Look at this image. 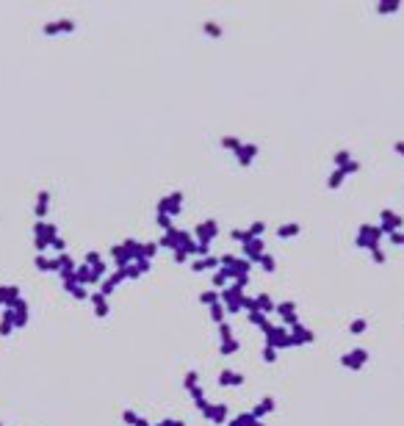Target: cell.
<instances>
[{
    "instance_id": "e0dca14e",
    "label": "cell",
    "mask_w": 404,
    "mask_h": 426,
    "mask_svg": "<svg viewBox=\"0 0 404 426\" xmlns=\"http://www.w3.org/2000/svg\"><path fill=\"white\" fill-rule=\"evenodd\" d=\"M230 426H255V418H252V415H238Z\"/></svg>"
},
{
    "instance_id": "7402d4cb",
    "label": "cell",
    "mask_w": 404,
    "mask_h": 426,
    "mask_svg": "<svg viewBox=\"0 0 404 426\" xmlns=\"http://www.w3.org/2000/svg\"><path fill=\"white\" fill-rule=\"evenodd\" d=\"M346 161H349V150H341V153L335 155V166H341V169H344Z\"/></svg>"
},
{
    "instance_id": "9a60e30c",
    "label": "cell",
    "mask_w": 404,
    "mask_h": 426,
    "mask_svg": "<svg viewBox=\"0 0 404 426\" xmlns=\"http://www.w3.org/2000/svg\"><path fill=\"white\" fill-rule=\"evenodd\" d=\"M341 180H344V169L332 172V174H329V180H327V186L329 188H338V186H341Z\"/></svg>"
},
{
    "instance_id": "d6986e66",
    "label": "cell",
    "mask_w": 404,
    "mask_h": 426,
    "mask_svg": "<svg viewBox=\"0 0 404 426\" xmlns=\"http://www.w3.org/2000/svg\"><path fill=\"white\" fill-rule=\"evenodd\" d=\"M222 147H227V150H238L241 141H238L235 136H224V138H222Z\"/></svg>"
},
{
    "instance_id": "5b68a950",
    "label": "cell",
    "mask_w": 404,
    "mask_h": 426,
    "mask_svg": "<svg viewBox=\"0 0 404 426\" xmlns=\"http://www.w3.org/2000/svg\"><path fill=\"white\" fill-rule=\"evenodd\" d=\"M277 313L283 315V321L285 324H296V305L293 302H283V305H277Z\"/></svg>"
},
{
    "instance_id": "4316f807",
    "label": "cell",
    "mask_w": 404,
    "mask_h": 426,
    "mask_svg": "<svg viewBox=\"0 0 404 426\" xmlns=\"http://www.w3.org/2000/svg\"><path fill=\"white\" fill-rule=\"evenodd\" d=\"M263 360H266V363H274V360H277V351L271 349V346H266V349H263Z\"/></svg>"
},
{
    "instance_id": "d6a6232c",
    "label": "cell",
    "mask_w": 404,
    "mask_h": 426,
    "mask_svg": "<svg viewBox=\"0 0 404 426\" xmlns=\"http://www.w3.org/2000/svg\"><path fill=\"white\" fill-rule=\"evenodd\" d=\"M222 338H224V341H230V338H232V329H230V324H222Z\"/></svg>"
},
{
    "instance_id": "1f68e13d",
    "label": "cell",
    "mask_w": 404,
    "mask_h": 426,
    "mask_svg": "<svg viewBox=\"0 0 404 426\" xmlns=\"http://www.w3.org/2000/svg\"><path fill=\"white\" fill-rule=\"evenodd\" d=\"M86 263H89V266H92V263L97 266V263H100V255H97V252H89V255H86Z\"/></svg>"
},
{
    "instance_id": "f1b7e54d",
    "label": "cell",
    "mask_w": 404,
    "mask_h": 426,
    "mask_svg": "<svg viewBox=\"0 0 404 426\" xmlns=\"http://www.w3.org/2000/svg\"><path fill=\"white\" fill-rule=\"evenodd\" d=\"M227 282V271H219V274H213V285H224Z\"/></svg>"
},
{
    "instance_id": "d590c367",
    "label": "cell",
    "mask_w": 404,
    "mask_h": 426,
    "mask_svg": "<svg viewBox=\"0 0 404 426\" xmlns=\"http://www.w3.org/2000/svg\"><path fill=\"white\" fill-rule=\"evenodd\" d=\"M396 153H404V144H402V141H399V144H396Z\"/></svg>"
},
{
    "instance_id": "8fae6325",
    "label": "cell",
    "mask_w": 404,
    "mask_h": 426,
    "mask_svg": "<svg viewBox=\"0 0 404 426\" xmlns=\"http://www.w3.org/2000/svg\"><path fill=\"white\" fill-rule=\"evenodd\" d=\"M47 202H50V194L42 191V194H39V205H36V216H44V213H47Z\"/></svg>"
},
{
    "instance_id": "5bb4252c",
    "label": "cell",
    "mask_w": 404,
    "mask_h": 426,
    "mask_svg": "<svg viewBox=\"0 0 404 426\" xmlns=\"http://www.w3.org/2000/svg\"><path fill=\"white\" fill-rule=\"evenodd\" d=\"M366 327H368V321H366V318H357V321H352V324H349V332H354V335L366 332Z\"/></svg>"
},
{
    "instance_id": "277c9868",
    "label": "cell",
    "mask_w": 404,
    "mask_h": 426,
    "mask_svg": "<svg viewBox=\"0 0 404 426\" xmlns=\"http://www.w3.org/2000/svg\"><path fill=\"white\" fill-rule=\"evenodd\" d=\"M244 382V374H238V371H227L224 368L222 374H219V385H227V387H235V385Z\"/></svg>"
},
{
    "instance_id": "e575fe53",
    "label": "cell",
    "mask_w": 404,
    "mask_h": 426,
    "mask_svg": "<svg viewBox=\"0 0 404 426\" xmlns=\"http://www.w3.org/2000/svg\"><path fill=\"white\" fill-rule=\"evenodd\" d=\"M11 332V321H3V324H0V335H9Z\"/></svg>"
},
{
    "instance_id": "7a4b0ae2",
    "label": "cell",
    "mask_w": 404,
    "mask_h": 426,
    "mask_svg": "<svg viewBox=\"0 0 404 426\" xmlns=\"http://www.w3.org/2000/svg\"><path fill=\"white\" fill-rule=\"evenodd\" d=\"M366 360H368V351H366V349H352V351H346L344 357H341V363H344V368L357 371V368L366 366Z\"/></svg>"
},
{
    "instance_id": "3957f363",
    "label": "cell",
    "mask_w": 404,
    "mask_h": 426,
    "mask_svg": "<svg viewBox=\"0 0 404 426\" xmlns=\"http://www.w3.org/2000/svg\"><path fill=\"white\" fill-rule=\"evenodd\" d=\"M216 232H219V227H216L213 219H208V222L197 224V235H199V244H202V247H208V244H211V238H213Z\"/></svg>"
},
{
    "instance_id": "4fadbf2b",
    "label": "cell",
    "mask_w": 404,
    "mask_h": 426,
    "mask_svg": "<svg viewBox=\"0 0 404 426\" xmlns=\"http://www.w3.org/2000/svg\"><path fill=\"white\" fill-rule=\"evenodd\" d=\"M216 263H219L216 257H205V260H197V263H194V271H202V269H213Z\"/></svg>"
},
{
    "instance_id": "484cf974",
    "label": "cell",
    "mask_w": 404,
    "mask_h": 426,
    "mask_svg": "<svg viewBox=\"0 0 404 426\" xmlns=\"http://www.w3.org/2000/svg\"><path fill=\"white\" fill-rule=\"evenodd\" d=\"M222 318H224V307L216 302V305H213V321H219V324H222Z\"/></svg>"
},
{
    "instance_id": "9c48e42d",
    "label": "cell",
    "mask_w": 404,
    "mask_h": 426,
    "mask_svg": "<svg viewBox=\"0 0 404 426\" xmlns=\"http://www.w3.org/2000/svg\"><path fill=\"white\" fill-rule=\"evenodd\" d=\"M277 235H280V238H291V235H299V224H283V227H280V230H277Z\"/></svg>"
},
{
    "instance_id": "2e32d148",
    "label": "cell",
    "mask_w": 404,
    "mask_h": 426,
    "mask_svg": "<svg viewBox=\"0 0 404 426\" xmlns=\"http://www.w3.org/2000/svg\"><path fill=\"white\" fill-rule=\"evenodd\" d=\"M219 349H222V354H232V351L238 349V341H232V338H230V341H222Z\"/></svg>"
},
{
    "instance_id": "7c38bea8",
    "label": "cell",
    "mask_w": 404,
    "mask_h": 426,
    "mask_svg": "<svg viewBox=\"0 0 404 426\" xmlns=\"http://www.w3.org/2000/svg\"><path fill=\"white\" fill-rule=\"evenodd\" d=\"M396 9H399V3H396V0H385V3H379V6H377L379 14H390V11H396Z\"/></svg>"
},
{
    "instance_id": "836d02e7",
    "label": "cell",
    "mask_w": 404,
    "mask_h": 426,
    "mask_svg": "<svg viewBox=\"0 0 404 426\" xmlns=\"http://www.w3.org/2000/svg\"><path fill=\"white\" fill-rule=\"evenodd\" d=\"M371 257H374V260H377V263H385V255H382V252H379V249H374V252H371Z\"/></svg>"
},
{
    "instance_id": "30bf717a",
    "label": "cell",
    "mask_w": 404,
    "mask_h": 426,
    "mask_svg": "<svg viewBox=\"0 0 404 426\" xmlns=\"http://www.w3.org/2000/svg\"><path fill=\"white\" fill-rule=\"evenodd\" d=\"M219 299H222L219 290H205V293H199V302H202V305H216Z\"/></svg>"
},
{
    "instance_id": "f546056e",
    "label": "cell",
    "mask_w": 404,
    "mask_h": 426,
    "mask_svg": "<svg viewBox=\"0 0 404 426\" xmlns=\"http://www.w3.org/2000/svg\"><path fill=\"white\" fill-rule=\"evenodd\" d=\"M44 34H47V36L58 34V25H56V22H47V25H44Z\"/></svg>"
},
{
    "instance_id": "ba28073f",
    "label": "cell",
    "mask_w": 404,
    "mask_h": 426,
    "mask_svg": "<svg viewBox=\"0 0 404 426\" xmlns=\"http://www.w3.org/2000/svg\"><path fill=\"white\" fill-rule=\"evenodd\" d=\"M271 409H274V399H271V396H266V399L260 401V407L252 412V418H260L263 412H271Z\"/></svg>"
},
{
    "instance_id": "6da1fadb",
    "label": "cell",
    "mask_w": 404,
    "mask_h": 426,
    "mask_svg": "<svg viewBox=\"0 0 404 426\" xmlns=\"http://www.w3.org/2000/svg\"><path fill=\"white\" fill-rule=\"evenodd\" d=\"M382 238V230L379 227H371V224H363L360 227V235H357V244L360 247H368L371 252L377 249V241Z\"/></svg>"
},
{
    "instance_id": "83f0119b",
    "label": "cell",
    "mask_w": 404,
    "mask_h": 426,
    "mask_svg": "<svg viewBox=\"0 0 404 426\" xmlns=\"http://www.w3.org/2000/svg\"><path fill=\"white\" fill-rule=\"evenodd\" d=\"M122 418H125V424H133V426H136V421H138V415L133 412V409H125V415H122Z\"/></svg>"
},
{
    "instance_id": "cb8c5ba5",
    "label": "cell",
    "mask_w": 404,
    "mask_h": 426,
    "mask_svg": "<svg viewBox=\"0 0 404 426\" xmlns=\"http://www.w3.org/2000/svg\"><path fill=\"white\" fill-rule=\"evenodd\" d=\"M205 34L208 36H222V28L216 25V22H205Z\"/></svg>"
},
{
    "instance_id": "8992f818",
    "label": "cell",
    "mask_w": 404,
    "mask_h": 426,
    "mask_svg": "<svg viewBox=\"0 0 404 426\" xmlns=\"http://www.w3.org/2000/svg\"><path fill=\"white\" fill-rule=\"evenodd\" d=\"M235 153H238V163H241V166H250L252 158L258 155V147H255V144H250V147H244V144H241L238 150H235Z\"/></svg>"
},
{
    "instance_id": "d4e9b609",
    "label": "cell",
    "mask_w": 404,
    "mask_h": 426,
    "mask_svg": "<svg viewBox=\"0 0 404 426\" xmlns=\"http://www.w3.org/2000/svg\"><path fill=\"white\" fill-rule=\"evenodd\" d=\"M260 263H263V269H266V271H274V257H271V255H263V257H260Z\"/></svg>"
},
{
    "instance_id": "44dd1931",
    "label": "cell",
    "mask_w": 404,
    "mask_h": 426,
    "mask_svg": "<svg viewBox=\"0 0 404 426\" xmlns=\"http://www.w3.org/2000/svg\"><path fill=\"white\" fill-rule=\"evenodd\" d=\"M183 385H186L189 390H194V387H197V371H189V374H186V382H183Z\"/></svg>"
},
{
    "instance_id": "ffe728a7",
    "label": "cell",
    "mask_w": 404,
    "mask_h": 426,
    "mask_svg": "<svg viewBox=\"0 0 404 426\" xmlns=\"http://www.w3.org/2000/svg\"><path fill=\"white\" fill-rule=\"evenodd\" d=\"M56 25H58V31H64V34H72V31H75V22H72V19H58Z\"/></svg>"
},
{
    "instance_id": "ac0fdd59",
    "label": "cell",
    "mask_w": 404,
    "mask_h": 426,
    "mask_svg": "<svg viewBox=\"0 0 404 426\" xmlns=\"http://www.w3.org/2000/svg\"><path fill=\"white\" fill-rule=\"evenodd\" d=\"M258 307H260V313H266V310L271 313V310H274V302H271L269 296H260L258 299Z\"/></svg>"
},
{
    "instance_id": "52a82bcc",
    "label": "cell",
    "mask_w": 404,
    "mask_h": 426,
    "mask_svg": "<svg viewBox=\"0 0 404 426\" xmlns=\"http://www.w3.org/2000/svg\"><path fill=\"white\" fill-rule=\"evenodd\" d=\"M202 412H205V418H211V421H216V424H222L224 418H227V407H224V404H216V407L208 404Z\"/></svg>"
},
{
    "instance_id": "603a6c76",
    "label": "cell",
    "mask_w": 404,
    "mask_h": 426,
    "mask_svg": "<svg viewBox=\"0 0 404 426\" xmlns=\"http://www.w3.org/2000/svg\"><path fill=\"white\" fill-rule=\"evenodd\" d=\"M263 230H266V224H263V222H255V224H252V227H250L247 232H250V238H255V235H260Z\"/></svg>"
},
{
    "instance_id": "4dcf8cb0",
    "label": "cell",
    "mask_w": 404,
    "mask_h": 426,
    "mask_svg": "<svg viewBox=\"0 0 404 426\" xmlns=\"http://www.w3.org/2000/svg\"><path fill=\"white\" fill-rule=\"evenodd\" d=\"M357 169H360V163H357V161H354V163H346V166H344V174H352V172H357Z\"/></svg>"
}]
</instances>
